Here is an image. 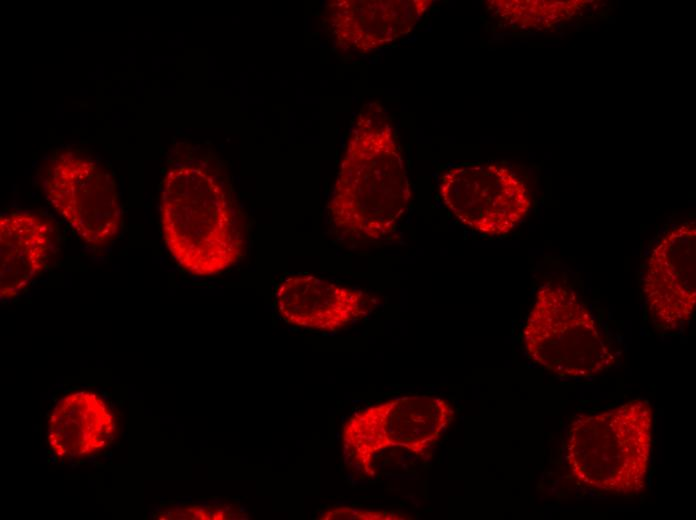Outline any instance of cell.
<instances>
[{
	"label": "cell",
	"mask_w": 696,
	"mask_h": 520,
	"mask_svg": "<svg viewBox=\"0 0 696 520\" xmlns=\"http://www.w3.org/2000/svg\"><path fill=\"white\" fill-rule=\"evenodd\" d=\"M643 292L657 327L674 330L691 319L696 303L695 222L671 229L654 247Z\"/></svg>",
	"instance_id": "8"
},
{
	"label": "cell",
	"mask_w": 696,
	"mask_h": 520,
	"mask_svg": "<svg viewBox=\"0 0 696 520\" xmlns=\"http://www.w3.org/2000/svg\"><path fill=\"white\" fill-rule=\"evenodd\" d=\"M522 338L529 358L559 377L594 376L614 362L592 314L573 290L560 284L539 288Z\"/></svg>",
	"instance_id": "4"
},
{
	"label": "cell",
	"mask_w": 696,
	"mask_h": 520,
	"mask_svg": "<svg viewBox=\"0 0 696 520\" xmlns=\"http://www.w3.org/2000/svg\"><path fill=\"white\" fill-rule=\"evenodd\" d=\"M160 221L168 251L191 275L220 274L243 254L238 212L219 179L200 164L176 165L167 171Z\"/></svg>",
	"instance_id": "2"
},
{
	"label": "cell",
	"mask_w": 696,
	"mask_h": 520,
	"mask_svg": "<svg viewBox=\"0 0 696 520\" xmlns=\"http://www.w3.org/2000/svg\"><path fill=\"white\" fill-rule=\"evenodd\" d=\"M454 416L438 396L406 395L356 412L343 428V442L354 462L369 470L376 454L404 448L422 454L435 444Z\"/></svg>",
	"instance_id": "5"
},
{
	"label": "cell",
	"mask_w": 696,
	"mask_h": 520,
	"mask_svg": "<svg viewBox=\"0 0 696 520\" xmlns=\"http://www.w3.org/2000/svg\"><path fill=\"white\" fill-rule=\"evenodd\" d=\"M54 228L27 211L0 216V298L19 296L47 267L54 249Z\"/></svg>",
	"instance_id": "12"
},
{
	"label": "cell",
	"mask_w": 696,
	"mask_h": 520,
	"mask_svg": "<svg viewBox=\"0 0 696 520\" xmlns=\"http://www.w3.org/2000/svg\"><path fill=\"white\" fill-rule=\"evenodd\" d=\"M439 196L462 225L486 236H503L529 213L527 185L511 168L495 162L461 164L443 172Z\"/></svg>",
	"instance_id": "6"
},
{
	"label": "cell",
	"mask_w": 696,
	"mask_h": 520,
	"mask_svg": "<svg viewBox=\"0 0 696 520\" xmlns=\"http://www.w3.org/2000/svg\"><path fill=\"white\" fill-rule=\"evenodd\" d=\"M116 432L113 410L98 393L77 390L62 396L52 408L47 443L61 460H82L103 452Z\"/></svg>",
	"instance_id": "11"
},
{
	"label": "cell",
	"mask_w": 696,
	"mask_h": 520,
	"mask_svg": "<svg viewBox=\"0 0 696 520\" xmlns=\"http://www.w3.org/2000/svg\"><path fill=\"white\" fill-rule=\"evenodd\" d=\"M324 519H365V520H404L410 516L396 511L361 510L349 507H338L328 511Z\"/></svg>",
	"instance_id": "14"
},
{
	"label": "cell",
	"mask_w": 696,
	"mask_h": 520,
	"mask_svg": "<svg viewBox=\"0 0 696 520\" xmlns=\"http://www.w3.org/2000/svg\"><path fill=\"white\" fill-rule=\"evenodd\" d=\"M490 7L504 21L522 29H542L574 13L572 1H490Z\"/></svg>",
	"instance_id": "13"
},
{
	"label": "cell",
	"mask_w": 696,
	"mask_h": 520,
	"mask_svg": "<svg viewBox=\"0 0 696 520\" xmlns=\"http://www.w3.org/2000/svg\"><path fill=\"white\" fill-rule=\"evenodd\" d=\"M432 0H341L329 2L325 22L346 49L369 52L408 35Z\"/></svg>",
	"instance_id": "9"
},
{
	"label": "cell",
	"mask_w": 696,
	"mask_h": 520,
	"mask_svg": "<svg viewBox=\"0 0 696 520\" xmlns=\"http://www.w3.org/2000/svg\"><path fill=\"white\" fill-rule=\"evenodd\" d=\"M275 299L286 322L324 332H336L374 308L373 299L361 290L305 274L281 281Z\"/></svg>",
	"instance_id": "10"
},
{
	"label": "cell",
	"mask_w": 696,
	"mask_h": 520,
	"mask_svg": "<svg viewBox=\"0 0 696 520\" xmlns=\"http://www.w3.org/2000/svg\"><path fill=\"white\" fill-rule=\"evenodd\" d=\"M44 191L51 206L86 244L101 247L118 235L117 186L111 174L91 158L61 152L46 172Z\"/></svg>",
	"instance_id": "7"
},
{
	"label": "cell",
	"mask_w": 696,
	"mask_h": 520,
	"mask_svg": "<svg viewBox=\"0 0 696 520\" xmlns=\"http://www.w3.org/2000/svg\"><path fill=\"white\" fill-rule=\"evenodd\" d=\"M412 193L402 147L378 102L359 113L328 202L333 227L351 239L378 241L393 234Z\"/></svg>",
	"instance_id": "1"
},
{
	"label": "cell",
	"mask_w": 696,
	"mask_h": 520,
	"mask_svg": "<svg viewBox=\"0 0 696 520\" xmlns=\"http://www.w3.org/2000/svg\"><path fill=\"white\" fill-rule=\"evenodd\" d=\"M652 426V407L646 399L576 417L566 440L571 475L593 490L619 495L639 492L648 472Z\"/></svg>",
	"instance_id": "3"
}]
</instances>
